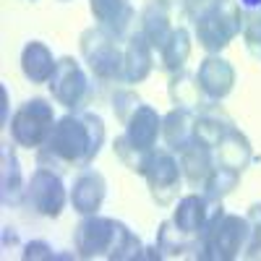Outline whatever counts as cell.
<instances>
[{
  "label": "cell",
  "mask_w": 261,
  "mask_h": 261,
  "mask_svg": "<svg viewBox=\"0 0 261 261\" xmlns=\"http://www.w3.org/2000/svg\"><path fill=\"white\" fill-rule=\"evenodd\" d=\"M50 94L58 105L68 107V110H76V107L84 105L86 94H89V79H86L81 63L76 58H60L55 71L47 81Z\"/></svg>",
  "instance_id": "obj_7"
},
{
  "label": "cell",
  "mask_w": 261,
  "mask_h": 261,
  "mask_svg": "<svg viewBox=\"0 0 261 261\" xmlns=\"http://www.w3.org/2000/svg\"><path fill=\"white\" fill-rule=\"evenodd\" d=\"M141 241L130 232L123 222L115 220V238H113V248L110 253H107V258L110 261H130V258H141Z\"/></svg>",
  "instance_id": "obj_25"
},
{
  "label": "cell",
  "mask_w": 261,
  "mask_h": 261,
  "mask_svg": "<svg viewBox=\"0 0 261 261\" xmlns=\"http://www.w3.org/2000/svg\"><path fill=\"white\" fill-rule=\"evenodd\" d=\"M53 120H55V113L47 99H39V97L29 99L11 118V136L18 146L37 149L45 144L50 128H53Z\"/></svg>",
  "instance_id": "obj_5"
},
{
  "label": "cell",
  "mask_w": 261,
  "mask_h": 261,
  "mask_svg": "<svg viewBox=\"0 0 261 261\" xmlns=\"http://www.w3.org/2000/svg\"><path fill=\"white\" fill-rule=\"evenodd\" d=\"M0 186H3V204H18L21 193H24V178H21V167L13 146H3L0 154Z\"/></svg>",
  "instance_id": "obj_21"
},
{
  "label": "cell",
  "mask_w": 261,
  "mask_h": 261,
  "mask_svg": "<svg viewBox=\"0 0 261 261\" xmlns=\"http://www.w3.org/2000/svg\"><path fill=\"white\" fill-rule=\"evenodd\" d=\"M141 24H144V27H141V34L146 37V42L162 53V47L167 45V39H170V34H172L170 0H151V3L144 8Z\"/></svg>",
  "instance_id": "obj_13"
},
{
  "label": "cell",
  "mask_w": 261,
  "mask_h": 261,
  "mask_svg": "<svg viewBox=\"0 0 261 261\" xmlns=\"http://www.w3.org/2000/svg\"><path fill=\"white\" fill-rule=\"evenodd\" d=\"M115 238V220L102 214H86L73 232V246L81 258H99L110 253Z\"/></svg>",
  "instance_id": "obj_9"
},
{
  "label": "cell",
  "mask_w": 261,
  "mask_h": 261,
  "mask_svg": "<svg viewBox=\"0 0 261 261\" xmlns=\"http://www.w3.org/2000/svg\"><path fill=\"white\" fill-rule=\"evenodd\" d=\"M107 196V180L102 172L97 170H86L76 178L73 183V191H71V204L79 214H97L102 201Z\"/></svg>",
  "instance_id": "obj_11"
},
{
  "label": "cell",
  "mask_w": 261,
  "mask_h": 261,
  "mask_svg": "<svg viewBox=\"0 0 261 261\" xmlns=\"http://www.w3.org/2000/svg\"><path fill=\"white\" fill-rule=\"evenodd\" d=\"M212 3H214V0H186V11H188V16H191L193 21H199V18L209 11Z\"/></svg>",
  "instance_id": "obj_33"
},
{
  "label": "cell",
  "mask_w": 261,
  "mask_h": 261,
  "mask_svg": "<svg viewBox=\"0 0 261 261\" xmlns=\"http://www.w3.org/2000/svg\"><path fill=\"white\" fill-rule=\"evenodd\" d=\"M193 115L186 107H175L162 118V136L170 146V151H183L188 149L196 139H193Z\"/></svg>",
  "instance_id": "obj_18"
},
{
  "label": "cell",
  "mask_w": 261,
  "mask_h": 261,
  "mask_svg": "<svg viewBox=\"0 0 261 261\" xmlns=\"http://www.w3.org/2000/svg\"><path fill=\"white\" fill-rule=\"evenodd\" d=\"M141 175L149 183V193L160 206H170L180 188V165L170 149H151Z\"/></svg>",
  "instance_id": "obj_6"
},
{
  "label": "cell",
  "mask_w": 261,
  "mask_h": 261,
  "mask_svg": "<svg viewBox=\"0 0 261 261\" xmlns=\"http://www.w3.org/2000/svg\"><path fill=\"white\" fill-rule=\"evenodd\" d=\"M113 107H115V115H118L123 123H128V118L134 115V110L139 107V97H136L134 92H115Z\"/></svg>",
  "instance_id": "obj_31"
},
{
  "label": "cell",
  "mask_w": 261,
  "mask_h": 261,
  "mask_svg": "<svg viewBox=\"0 0 261 261\" xmlns=\"http://www.w3.org/2000/svg\"><path fill=\"white\" fill-rule=\"evenodd\" d=\"M157 246H160V251H165V256H180L183 251L191 248V235L180 232L175 227V222H162L160 235H157Z\"/></svg>",
  "instance_id": "obj_27"
},
{
  "label": "cell",
  "mask_w": 261,
  "mask_h": 261,
  "mask_svg": "<svg viewBox=\"0 0 261 261\" xmlns=\"http://www.w3.org/2000/svg\"><path fill=\"white\" fill-rule=\"evenodd\" d=\"M105 144V123L94 113L84 115H65L60 118L39 146V165L42 167H73V165H92Z\"/></svg>",
  "instance_id": "obj_1"
},
{
  "label": "cell",
  "mask_w": 261,
  "mask_h": 261,
  "mask_svg": "<svg viewBox=\"0 0 261 261\" xmlns=\"http://www.w3.org/2000/svg\"><path fill=\"white\" fill-rule=\"evenodd\" d=\"M27 201L39 214L58 217L65 209L68 193H65V186L58 172H53L50 167H39V170H34V175L27 186Z\"/></svg>",
  "instance_id": "obj_8"
},
{
  "label": "cell",
  "mask_w": 261,
  "mask_h": 261,
  "mask_svg": "<svg viewBox=\"0 0 261 261\" xmlns=\"http://www.w3.org/2000/svg\"><path fill=\"white\" fill-rule=\"evenodd\" d=\"M81 55L92 73L102 81L123 79V50L118 37L102 27H92L81 34Z\"/></svg>",
  "instance_id": "obj_4"
},
{
  "label": "cell",
  "mask_w": 261,
  "mask_h": 261,
  "mask_svg": "<svg viewBox=\"0 0 261 261\" xmlns=\"http://www.w3.org/2000/svg\"><path fill=\"white\" fill-rule=\"evenodd\" d=\"M238 180H241V172L217 165V167L209 172V178L204 180V199H206V201H222L225 196L238 186Z\"/></svg>",
  "instance_id": "obj_24"
},
{
  "label": "cell",
  "mask_w": 261,
  "mask_h": 261,
  "mask_svg": "<svg viewBox=\"0 0 261 261\" xmlns=\"http://www.w3.org/2000/svg\"><path fill=\"white\" fill-rule=\"evenodd\" d=\"M241 6H243V8L256 11V8H261V0H241Z\"/></svg>",
  "instance_id": "obj_35"
},
{
  "label": "cell",
  "mask_w": 261,
  "mask_h": 261,
  "mask_svg": "<svg viewBox=\"0 0 261 261\" xmlns=\"http://www.w3.org/2000/svg\"><path fill=\"white\" fill-rule=\"evenodd\" d=\"M230 128V120L227 118H220L214 113H201L199 118L193 120V139L214 149L217 144H220V139L225 136V130Z\"/></svg>",
  "instance_id": "obj_23"
},
{
  "label": "cell",
  "mask_w": 261,
  "mask_h": 261,
  "mask_svg": "<svg viewBox=\"0 0 261 261\" xmlns=\"http://www.w3.org/2000/svg\"><path fill=\"white\" fill-rule=\"evenodd\" d=\"M201 89H199V81L193 84L191 76H186L183 71L180 73H172V81H170V99L175 102L178 107H186V110H191V107H199L201 105Z\"/></svg>",
  "instance_id": "obj_26"
},
{
  "label": "cell",
  "mask_w": 261,
  "mask_h": 261,
  "mask_svg": "<svg viewBox=\"0 0 261 261\" xmlns=\"http://www.w3.org/2000/svg\"><path fill=\"white\" fill-rule=\"evenodd\" d=\"M241 29H243V13H241L238 0H214L209 11L196 21L199 45L209 55H217L220 50H225L241 34Z\"/></svg>",
  "instance_id": "obj_3"
},
{
  "label": "cell",
  "mask_w": 261,
  "mask_h": 261,
  "mask_svg": "<svg viewBox=\"0 0 261 261\" xmlns=\"http://www.w3.org/2000/svg\"><path fill=\"white\" fill-rule=\"evenodd\" d=\"M89 8L99 21V27L115 37L125 34L130 21H134V8L128 0H89Z\"/></svg>",
  "instance_id": "obj_17"
},
{
  "label": "cell",
  "mask_w": 261,
  "mask_h": 261,
  "mask_svg": "<svg viewBox=\"0 0 261 261\" xmlns=\"http://www.w3.org/2000/svg\"><path fill=\"white\" fill-rule=\"evenodd\" d=\"M248 241H246V258H251V261H256V258H261V204H253L251 209H248Z\"/></svg>",
  "instance_id": "obj_29"
},
{
  "label": "cell",
  "mask_w": 261,
  "mask_h": 261,
  "mask_svg": "<svg viewBox=\"0 0 261 261\" xmlns=\"http://www.w3.org/2000/svg\"><path fill=\"white\" fill-rule=\"evenodd\" d=\"M162 134V118L157 115L154 107H149V105H139L134 115L128 118L125 123V136L128 141L144 149V151H151L157 144V136Z\"/></svg>",
  "instance_id": "obj_12"
},
{
  "label": "cell",
  "mask_w": 261,
  "mask_h": 261,
  "mask_svg": "<svg viewBox=\"0 0 261 261\" xmlns=\"http://www.w3.org/2000/svg\"><path fill=\"white\" fill-rule=\"evenodd\" d=\"M188 58H191V34L186 27H178L172 29L167 45L162 47V63L170 73H180Z\"/></svg>",
  "instance_id": "obj_22"
},
{
  "label": "cell",
  "mask_w": 261,
  "mask_h": 261,
  "mask_svg": "<svg viewBox=\"0 0 261 261\" xmlns=\"http://www.w3.org/2000/svg\"><path fill=\"white\" fill-rule=\"evenodd\" d=\"M21 258H55V251L47 246V243H42V241H34L24 248V253H21Z\"/></svg>",
  "instance_id": "obj_32"
},
{
  "label": "cell",
  "mask_w": 261,
  "mask_h": 261,
  "mask_svg": "<svg viewBox=\"0 0 261 261\" xmlns=\"http://www.w3.org/2000/svg\"><path fill=\"white\" fill-rule=\"evenodd\" d=\"M212 170H214V165H212V149L209 146L193 141L188 149L180 151V172L188 178L191 186L204 183Z\"/></svg>",
  "instance_id": "obj_20"
},
{
  "label": "cell",
  "mask_w": 261,
  "mask_h": 261,
  "mask_svg": "<svg viewBox=\"0 0 261 261\" xmlns=\"http://www.w3.org/2000/svg\"><path fill=\"white\" fill-rule=\"evenodd\" d=\"M113 149H115L118 160H120L130 172H139V175H141V172H144V165H146V154H149V151H144V149L134 146V144L128 141V136H125V134L115 139Z\"/></svg>",
  "instance_id": "obj_28"
},
{
  "label": "cell",
  "mask_w": 261,
  "mask_h": 261,
  "mask_svg": "<svg viewBox=\"0 0 261 261\" xmlns=\"http://www.w3.org/2000/svg\"><path fill=\"white\" fill-rule=\"evenodd\" d=\"M248 241V220L225 212L222 206L214 209L199 232V258L206 261H230L246 248Z\"/></svg>",
  "instance_id": "obj_2"
},
{
  "label": "cell",
  "mask_w": 261,
  "mask_h": 261,
  "mask_svg": "<svg viewBox=\"0 0 261 261\" xmlns=\"http://www.w3.org/2000/svg\"><path fill=\"white\" fill-rule=\"evenodd\" d=\"M0 115H3V125H8V92H6V86H0Z\"/></svg>",
  "instance_id": "obj_34"
},
{
  "label": "cell",
  "mask_w": 261,
  "mask_h": 261,
  "mask_svg": "<svg viewBox=\"0 0 261 261\" xmlns=\"http://www.w3.org/2000/svg\"><path fill=\"white\" fill-rule=\"evenodd\" d=\"M151 71V45L144 34H134L123 50V79L125 84H141Z\"/></svg>",
  "instance_id": "obj_14"
},
{
  "label": "cell",
  "mask_w": 261,
  "mask_h": 261,
  "mask_svg": "<svg viewBox=\"0 0 261 261\" xmlns=\"http://www.w3.org/2000/svg\"><path fill=\"white\" fill-rule=\"evenodd\" d=\"M243 39H246V47L253 58L261 60V16L251 13L243 24Z\"/></svg>",
  "instance_id": "obj_30"
},
{
  "label": "cell",
  "mask_w": 261,
  "mask_h": 261,
  "mask_svg": "<svg viewBox=\"0 0 261 261\" xmlns=\"http://www.w3.org/2000/svg\"><path fill=\"white\" fill-rule=\"evenodd\" d=\"M206 220H209V214H206V199H204V196H196V193L183 196V199L178 201V206H175V214H172L175 227L180 232L191 235V238L199 235L204 230Z\"/></svg>",
  "instance_id": "obj_19"
},
{
  "label": "cell",
  "mask_w": 261,
  "mask_h": 261,
  "mask_svg": "<svg viewBox=\"0 0 261 261\" xmlns=\"http://www.w3.org/2000/svg\"><path fill=\"white\" fill-rule=\"evenodd\" d=\"M58 60L53 58L50 47L45 45V42H27L24 50H21V71H24V76L32 81V84H45L50 81L53 71H55Z\"/></svg>",
  "instance_id": "obj_16"
},
{
  "label": "cell",
  "mask_w": 261,
  "mask_h": 261,
  "mask_svg": "<svg viewBox=\"0 0 261 261\" xmlns=\"http://www.w3.org/2000/svg\"><path fill=\"white\" fill-rule=\"evenodd\" d=\"M214 149H217V165L230 167L235 172H243L251 162V141L246 134H241L232 125L225 130V136L220 139V144Z\"/></svg>",
  "instance_id": "obj_15"
},
{
  "label": "cell",
  "mask_w": 261,
  "mask_h": 261,
  "mask_svg": "<svg viewBox=\"0 0 261 261\" xmlns=\"http://www.w3.org/2000/svg\"><path fill=\"white\" fill-rule=\"evenodd\" d=\"M196 81H199V89L209 97V99H222L232 92L235 86V68L220 55H209L201 60L199 73H196Z\"/></svg>",
  "instance_id": "obj_10"
}]
</instances>
